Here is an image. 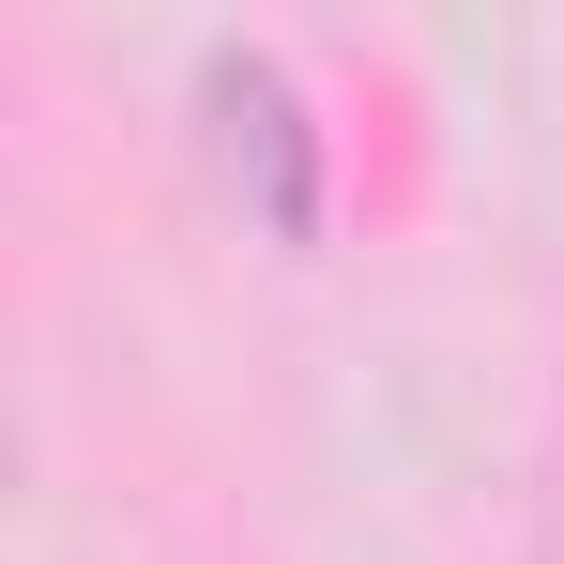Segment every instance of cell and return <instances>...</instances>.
<instances>
[{
    "label": "cell",
    "instance_id": "1",
    "mask_svg": "<svg viewBox=\"0 0 564 564\" xmlns=\"http://www.w3.org/2000/svg\"><path fill=\"white\" fill-rule=\"evenodd\" d=\"M198 122H214V169L245 184V214L275 245H321V122H305V93L260 46H214L198 62Z\"/></svg>",
    "mask_w": 564,
    "mask_h": 564
}]
</instances>
